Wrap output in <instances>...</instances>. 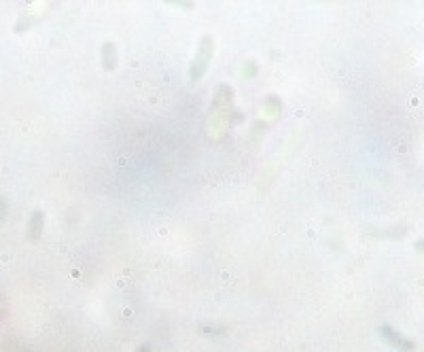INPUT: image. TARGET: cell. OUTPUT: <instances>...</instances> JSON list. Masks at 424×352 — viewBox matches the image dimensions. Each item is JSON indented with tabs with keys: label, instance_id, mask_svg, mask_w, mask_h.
I'll return each instance as SVG.
<instances>
[{
	"label": "cell",
	"instance_id": "1",
	"mask_svg": "<svg viewBox=\"0 0 424 352\" xmlns=\"http://www.w3.org/2000/svg\"><path fill=\"white\" fill-rule=\"evenodd\" d=\"M382 331V335L387 337L395 348H399V350H403V352H412V348H414V344L409 342V340H405V337H401L399 333H395L391 327H382L380 329Z\"/></svg>",
	"mask_w": 424,
	"mask_h": 352
}]
</instances>
